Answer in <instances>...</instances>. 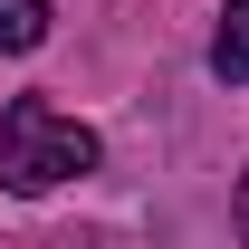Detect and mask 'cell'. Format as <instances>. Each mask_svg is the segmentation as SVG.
<instances>
[{"label":"cell","mask_w":249,"mask_h":249,"mask_svg":"<svg viewBox=\"0 0 249 249\" xmlns=\"http://www.w3.org/2000/svg\"><path fill=\"white\" fill-rule=\"evenodd\" d=\"M77 173H96V134L48 96H19L0 115V192H58Z\"/></svg>","instance_id":"1"},{"label":"cell","mask_w":249,"mask_h":249,"mask_svg":"<svg viewBox=\"0 0 249 249\" xmlns=\"http://www.w3.org/2000/svg\"><path fill=\"white\" fill-rule=\"evenodd\" d=\"M211 67L230 77V87H249V0H230V10H220V38H211Z\"/></svg>","instance_id":"2"},{"label":"cell","mask_w":249,"mask_h":249,"mask_svg":"<svg viewBox=\"0 0 249 249\" xmlns=\"http://www.w3.org/2000/svg\"><path fill=\"white\" fill-rule=\"evenodd\" d=\"M48 38V0H0V48H38Z\"/></svg>","instance_id":"3"},{"label":"cell","mask_w":249,"mask_h":249,"mask_svg":"<svg viewBox=\"0 0 249 249\" xmlns=\"http://www.w3.org/2000/svg\"><path fill=\"white\" fill-rule=\"evenodd\" d=\"M240 230H249V182H240Z\"/></svg>","instance_id":"4"}]
</instances>
